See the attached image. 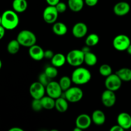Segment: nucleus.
Listing matches in <instances>:
<instances>
[{
  "instance_id": "1",
  "label": "nucleus",
  "mask_w": 131,
  "mask_h": 131,
  "mask_svg": "<svg viewBox=\"0 0 131 131\" xmlns=\"http://www.w3.org/2000/svg\"><path fill=\"white\" fill-rule=\"evenodd\" d=\"M0 24L6 30H13L16 28L19 24L17 13L14 10H5L1 16Z\"/></svg>"
},
{
  "instance_id": "2",
  "label": "nucleus",
  "mask_w": 131,
  "mask_h": 131,
  "mask_svg": "<svg viewBox=\"0 0 131 131\" xmlns=\"http://www.w3.org/2000/svg\"><path fill=\"white\" fill-rule=\"evenodd\" d=\"M71 79L72 83L76 85H83L89 83L92 79V74L88 69L80 66L74 69Z\"/></svg>"
},
{
  "instance_id": "3",
  "label": "nucleus",
  "mask_w": 131,
  "mask_h": 131,
  "mask_svg": "<svg viewBox=\"0 0 131 131\" xmlns=\"http://www.w3.org/2000/svg\"><path fill=\"white\" fill-rule=\"evenodd\" d=\"M17 40L20 46L29 48L37 43V37L31 31L28 29H23L18 33Z\"/></svg>"
},
{
  "instance_id": "4",
  "label": "nucleus",
  "mask_w": 131,
  "mask_h": 131,
  "mask_svg": "<svg viewBox=\"0 0 131 131\" xmlns=\"http://www.w3.org/2000/svg\"><path fill=\"white\" fill-rule=\"evenodd\" d=\"M67 62L74 67H80L84 63V53L81 49H73L68 52L66 56Z\"/></svg>"
},
{
  "instance_id": "5",
  "label": "nucleus",
  "mask_w": 131,
  "mask_h": 131,
  "mask_svg": "<svg viewBox=\"0 0 131 131\" xmlns=\"http://www.w3.org/2000/svg\"><path fill=\"white\" fill-rule=\"evenodd\" d=\"M83 95V91L78 86H71L69 89L64 92V97L69 102L71 103H76L81 101Z\"/></svg>"
},
{
  "instance_id": "6",
  "label": "nucleus",
  "mask_w": 131,
  "mask_h": 131,
  "mask_svg": "<svg viewBox=\"0 0 131 131\" xmlns=\"http://www.w3.org/2000/svg\"><path fill=\"white\" fill-rule=\"evenodd\" d=\"M130 44V38L126 35H118L113 40V46L118 51H127Z\"/></svg>"
},
{
  "instance_id": "7",
  "label": "nucleus",
  "mask_w": 131,
  "mask_h": 131,
  "mask_svg": "<svg viewBox=\"0 0 131 131\" xmlns=\"http://www.w3.org/2000/svg\"><path fill=\"white\" fill-rule=\"evenodd\" d=\"M29 92L33 99H41L46 95V88L39 81H36L30 85Z\"/></svg>"
},
{
  "instance_id": "8",
  "label": "nucleus",
  "mask_w": 131,
  "mask_h": 131,
  "mask_svg": "<svg viewBox=\"0 0 131 131\" xmlns=\"http://www.w3.org/2000/svg\"><path fill=\"white\" fill-rule=\"evenodd\" d=\"M122 82V81L120 79V78L116 73L112 74L106 78L104 82L105 87L106 89L115 92L121 88Z\"/></svg>"
},
{
  "instance_id": "9",
  "label": "nucleus",
  "mask_w": 131,
  "mask_h": 131,
  "mask_svg": "<svg viewBox=\"0 0 131 131\" xmlns=\"http://www.w3.org/2000/svg\"><path fill=\"white\" fill-rule=\"evenodd\" d=\"M59 13L56 10V6H48L45 8L43 12V19L46 23L53 24L57 20Z\"/></svg>"
},
{
  "instance_id": "10",
  "label": "nucleus",
  "mask_w": 131,
  "mask_h": 131,
  "mask_svg": "<svg viewBox=\"0 0 131 131\" xmlns=\"http://www.w3.org/2000/svg\"><path fill=\"white\" fill-rule=\"evenodd\" d=\"M46 94L47 95L56 99L59 97H61L63 90L60 86L58 82L51 81L47 86H46Z\"/></svg>"
},
{
  "instance_id": "11",
  "label": "nucleus",
  "mask_w": 131,
  "mask_h": 131,
  "mask_svg": "<svg viewBox=\"0 0 131 131\" xmlns=\"http://www.w3.org/2000/svg\"><path fill=\"white\" fill-rule=\"evenodd\" d=\"M101 101L105 107H112L115 106L116 101V97L115 92L106 89L101 95Z\"/></svg>"
},
{
  "instance_id": "12",
  "label": "nucleus",
  "mask_w": 131,
  "mask_h": 131,
  "mask_svg": "<svg viewBox=\"0 0 131 131\" xmlns=\"http://www.w3.org/2000/svg\"><path fill=\"white\" fill-rule=\"evenodd\" d=\"M88 26L82 22L75 23L72 29L73 36L77 38H81L85 37L88 33Z\"/></svg>"
},
{
  "instance_id": "13",
  "label": "nucleus",
  "mask_w": 131,
  "mask_h": 131,
  "mask_svg": "<svg viewBox=\"0 0 131 131\" xmlns=\"http://www.w3.org/2000/svg\"><path fill=\"white\" fill-rule=\"evenodd\" d=\"M92 123V117L85 113L81 114L75 119V126L83 130L88 129Z\"/></svg>"
},
{
  "instance_id": "14",
  "label": "nucleus",
  "mask_w": 131,
  "mask_h": 131,
  "mask_svg": "<svg viewBox=\"0 0 131 131\" xmlns=\"http://www.w3.org/2000/svg\"><path fill=\"white\" fill-rule=\"evenodd\" d=\"M130 10V6L126 1H120L115 4L113 12L117 16L122 17L127 15Z\"/></svg>"
},
{
  "instance_id": "15",
  "label": "nucleus",
  "mask_w": 131,
  "mask_h": 131,
  "mask_svg": "<svg viewBox=\"0 0 131 131\" xmlns=\"http://www.w3.org/2000/svg\"><path fill=\"white\" fill-rule=\"evenodd\" d=\"M44 52L43 48L37 44L30 47L28 50V54L31 58L37 61H41L44 58Z\"/></svg>"
},
{
  "instance_id": "16",
  "label": "nucleus",
  "mask_w": 131,
  "mask_h": 131,
  "mask_svg": "<svg viewBox=\"0 0 131 131\" xmlns=\"http://www.w3.org/2000/svg\"><path fill=\"white\" fill-rule=\"evenodd\" d=\"M117 124L125 130L131 128V115L126 112L120 113L116 118Z\"/></svg>"
},
{
  "instance_id": "17",
  "label": "nucleus",
  "mask_w": 131,
  "mask_h": 131,
  "mask_svg": "<svg viewBox=\"0 0 131 131\" xmlns=\"http://www.w3.org/2000/svg\"><path fill=\"white\" fill-rule=\"evenodd\" d=\"M91 117H92V122L96 125H102L106 122V115L102 110H95L92 113Z\"/></svg>"
},
{
  "instance_id": "18",
  "label": "nucleus",
  "mask_w": 131,
  "mask_h": 131,
  "mask_svg": "<svg viewBox=\"0 0 131 131\" xmlns=\"http://www.w3.org/2000/svg\"><path fill=\"white\" fill-rule=\"evenodd\" d=\"M55 109L59 113H65L69 109V101L65 97H60L55 101Z\"/></svg>"
},
{
  "instance_id": "19",
  "label": "nucleus",
  "mask_w": 131,
  "mask_h": 131,
  "mask_svg": "<svg viewBox=\"0 0 131 131\" xmlns=\"http://www.w3.org/2000/svg\"><path fill=\"white\" fill-rule=\"evenodd\" d=\"M52 31L57 36H64L68 31L66 24L61 22H56L52 25Z\"/></svg>"
},
{
  "instance_id": "20",
  "label": "nucleus",
  "mask_w": 131,
  "mask_h": 131,
  "mask_svg": "<svg viewBox=\"0 0 131 131\" xmlns=\"http://www.w3.org/2000/svg\"><path fill=\"white\" fill-rule=\"evenodd\" d=\"M51 64L56 68H60L63 66L67 62V57L62 53L54 54L51 59Z\"/></svg>"
},
{
  "instance_id": "21",
  "label": "nucleus",
  "mask_w": 131,
  "mask_h": 131,
  "mask_svg": "<svg viewBox=\"0 0 131 131\" xmlns=\"http://www.w3.org/2000/svg\"><path fill=\"white\" fill-rule=\"evenodd\" d=\"M84 4V0H68V6L69 9L74 12L81 11Z\"/></svg>"
},
{
  "instance_id": "22",
  "label": "nucleus",
  "mask_w": 131,
  "mask_h": 131,
  "mask_svg": "<svg viewBox=\"0 0 131 131\" xmlns=\"http://www.w3.org/2000/svg\"><path fill=\"white\" fill-rule=\"evenodd\" d=\"M28 2L26 0H14L12 2L13 10L17 13H23L27 10Z\"/></svg>"
},
{
  "instance_id": "23",
  "label": "nucleus",
  "mask_w": 131,
  "mask_h": 131,
  "mask_svg": "<svg viewBox=\"0 0 131 131\" xmlns=\"http://www.w3.org/2000/svg\"><path fill=\"white\" fill-rule=\"evenodd\" d=\"M116 74L118 75L123 82L131 81V69L129 68H122L120 69Z\"/></svg>"
},
{
  "instance_id": "24",
  "label": "nucleus",
  "mask_w": 131,
  "mask_h": 131,
  "mask_svg": "<svg viewBox=\"0 0 131 131\" xmlns=\"http://www.w3.org/2000/svg\"><path fill=\"white\" fill-rule=\"evenodd\" d=\"M55 101H56V99L48 95H45L41 99L43 108L47 110H51L55 108Z\"/></svg>"
},
{
  "instance_id": "25",
  "label": "nucleus",
  "mask_w": 131,
  "mask_h": 131,
  "mask_svg": "<svg viewBox=\"0 0 131 131\" xmlns=\"http://www.w3.org/2000/svg\"><path fill=\"white\" fill-rule=\"evenodd\" d=\"M20 44L17 39H13L7 45V51L11 54H15L20 50Z\"/></svg>"
},
{
  "instance_id": "26",
  "label": "nucleus",
  "mask_w": 131,
  "mask_h": 131,
  "mask_svg": "<svg viewBox=\"0 0 131 131\" xmlns=\"http://www.w3.org/2000/svg\"><path fill=\"white\" fill-rule=\"evenodd\" d=\"M97 60L98 59H97V56L93 52L90 51V52L84 54V63L88 66H95L97 64Z\"/></svg>"
},
{
  "instance_id": "27",
  "label": "nucleus",
  "mask_w": 131,
  "mask_h": 131,
  "mask_svg": "<svg viewBox=\"0 0 131 131\" xmlns=\"http://www.w3.org/2000/svg\"><path fill=\"white\" fill-rule=\"evenodd\" d=\"M99 37L96 33H90L85 39V45L89 47H94L99 42Z\"/></svg>"
},
{
  "instance_id": "28",
  "label": "nucleus",
  "mask_w": 131,
  "mask_h": 131,
  "mask_svg": "<svg viewBox=\"0 0 131 131\" xmlns=\"http://www.w3.org/2000/svg\"><path fill=\"white\" fill-rule=\"evenodd\" d=\"M58 83L61 86V89H62L63 92H65L71 87L72 81L71 78H69L67 75H64L60 78Z\"/></svg>"
},
{
  "instance_id": "29",
  "label": "nucleus",
  "mask_w": 131,
  "mask_h": 131,
  "mask_svg": "<svg viewBox=\"0 0 131 131\" xmlns=\"http://www.w3.org/2000/svg\"><path fill=\"white\" fill-rule=\"evenodd\" d=\"M99 71L100 74L102 76L105 77V78H107L109 75L113 74L112 68L108 64H102V65H101L100 66Z\"/></svg>"
},
{
  "instance_id": "30",
  "label": "nucleus",
  "mask_w": 131,
  "mask_h": 131,
  "mask_svg": "<svg viewBox=\"0 0 131 131\" xmlns=\"http://www.w3.org/2000/svg\"><path fill=\"white\" fill-rule=\"evenodd\" d=\"M44 72L51 79L56 78V76L58 74L57 68L53 65H49V66L46 67L44 69Z\"/></svg>"
},
{
  "instance_id": "31",
  "label": "nucleus",
  "mask_w": 131,
  "mask_h": 131,
  "mask_svg": "<svg viewBox=\"0 0 131 131\" xmlns=\"http://www.w3.org/2000/svg\"><path fill=\"white\" fill-rule=\"evenodd\" d=\"M31 108L35 112H39L43 110L41 99H33L31 102Z\"/></svg>"
},
{
  "instance_id": "32",
  "label": "nucleus",
  "mask_w": 131,
  "mask_h": 131,
  "mask_svg": "<svg viewBox=\"0 0 131 131\" xmlns=\"http://www.w3.org/2000/svg\"><path fill=\"white\" fill-rule=\"evenodd\" d=\"M38 81L40 83H42L43 85H44L46 87V86L51 81V78H49L47 75L46 74V73L43 72L41 73L39 75H38Z\"/></svg>"
},
{
  "instance_id": "33",
  "label": "nucleus",
  "mask_w": 131,
  "mask_h": 131,
  "mask_svg": "<svg viewBox=\"0 0 131 131\" xmlns=\"http://www.w3.org/2000/svg\"><path fill=\"white\" fill-rule=\"evenodd\" d=\"M55 6H56V10L58 12L59 14L64 13L67 10V5L63 2H61L60 1Z\"/></svg>"
},
{
  "instance_id": "34",
  "label": "nucleus",
  "mask_w": 131,
  "mask_h": 131,
  "mask_svg": "<svg viewBox=\"0 0 131 131\" xmlns=\"http://www.w3.org/2000/svg\"><path fill=\"white\" fill-rule=\"evenodd\" d=\"M54 53L53 51L50 49H47L44 52V58L51 60L52 58L54 56Z\"/></svg>"
},
{
  "instance_id": "35",
  "label": "nucleus",
  "mask_w": 131,
  "mask_h": 131,
  "mask_svg": "<svg viewBox=\"0 0 131 131\" xmlns=\"http://www.w3.org/2000/svg\"><path fill=\"white\" fill-rule=\"evenodd\" d=\"M99 2V0H84V3L90 7L96 6Z\"/></svg>"
},
{
  "instance_id": "36",
  "label": "nucleus",
  "mask_w": 131,
  "mask_h": 131,
  "mask_svg": "<svg viewBox=\"0 0 131 131\" xmlns=\"http://www.w3.org/2000/svg\"><path fill=\"white\" fill-rule=\"evenodd\" d=\"M110 131H125V130L117 124L111 127Z\"/></svg>"
},
{
  "instance_id": "37",
  "label": "nucleus",
  "mask_w": 131,
  "mask_h": 131,
  "mask_svg": "<svg viewBox=\"0 0 131 131\" xmlns=\"http://www.w3.org/2000/svg\"><path fill=\"white\" fill-rule=\"evenodd\" d=\"M46 1L49 6H55L59 2H60V0H46Z\"/></svg>"
},
{
  "instance_id": "38",
  "label": "nucleus",
  "mask_w": 131,
  "mask_h": 131,
  "mask_svg": "<svg viewBox=\"0 0 131 131\" xmlns=\"http://www.w3.org/2000/svg\"><path fill=\"white\" fill-rule=\"evenodd\" d=\"M6 30V29L4 27H3L2 26H0V39L1 40L3 39L5 36Z\"/></svg>"
},
{
  "instance_id": "39",
  "label": "nucleus",
  "mask_w": 131,
  "mask_h": 131,
  "mask_svg": "<svg viewBox=\"0 0 131 131\" xmlns=\"http://www.w3.org/2000/svg\"><path fill=\"white\" fill-rule=\"evenodd\" d=\"M81 50L84 54L87 53V52H90V47H89V46H85L81 49Z\"/></svg>"
},
{
  "instance_id": "40",
  "label": "nucleus",
  "mask_w": 131,
  "mask_h": 131,
  "mask_svg": "<svg viewBox=\"0 0 131 131\" xmlns=\"http://www.w3.org/2000/svg\"><path fill=\"white\" fill-rule=\"evenodd\" d=\"M8 131H24V130L20 127H14L10 128V129Z\"/></svg>"
},
{
  "instance_id": "41",
  "label": "nucleus",
  "mask_w": 131,
  "mask_h": 131,
  "mask_svg": "<svg viewBox=\"0 0 131 131\" xmlns=\"http://www.w3.org/2000/svg\"><path fill=\"white\" fill-rule=\"evenodd\" d=\"M126 51H127V53L131 55V44L129 46V47H128Z\"/></svg>"
},
{
  "instance_id": "42",
  "label": "nucleus",
  "mask_w": 131,
  "mask_h": 131,
  "mask_svg": "<svg viewBox=\"0 0 131 131\" xmlns=\"http://www.w3.org/2000/svg\"><path fill=\"white\" fill-rule=\"evenodd\" d=\"M73 131H83V129H80V128L78 127H75L74 129V130H73Z\"/></svg>"
},
{
  "instance_id": "43",
  "label": "nucleus",
  "mask_w": 131,
  "mask_h": 131,
  "mask_svg": "<svg viewBox=\"0 0 131 131\" xmlns=\"http://www.w3.org/2000/svg\"><path fill=\"white\" fill-rule=\"evenodd\" d=\"M1 67H2V61L0 60V69H1Z\"/></svg>"
},
{
  "instance_id": "44",
  "label": "nucleus",
  "mask_w": 131,
  "mask_h": 131,
  "mask_svg": "<svg viewBox=\"0 0 131 131\" xmlns=\"http://www.w3.org/2000/svg\"><path fill=\"white\" fill-rule=\"evenodd\" d=\"M49 131H59V130H57V129H51V130H50Z\"/></svg>"
},
{
  "instance_id": "45",
  "label": "nucleus",
  "mask_w": 131,
  "mask_h": 131,
  "mask_svg": "<svg viewBox=\"0 0 131 131\" xmlns=\"http://www.w3.org/2000/svg\"><path fill=\"white\" fill-rule=\"evenodd\" d=\"M40 131H48V130H44V129H43V130H41Z\"/></svg>"
},
{
  "instance_id": "46",
  "label": "nucleus",
  "mask_w": 131,
  "mask_h": 131,
  "mask_svg": "<svg viewBox=\"0 0 131 131\" xmlns=\"http://www.w3.org/2000/svg\"><path fill=\"white\" fill-rule=\"evenodd\" d=\"M127 131H130V130H127Z\"/></svg>"
}]
</instances>
